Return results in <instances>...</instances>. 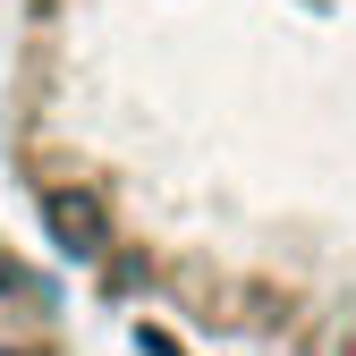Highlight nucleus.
I'll return each instance as SVG.
<instances>
[{
	"label": "nucleus",
	"instance_id": "f03ea898",
	"mask_svg": "<svg viewBox=\"0 0 356 356\" xmlns=\"http://www.w3.org/2000/svg\"><path fill=\"white\" fill-rule=\"evenodd\" d=\"M0 356H76L68 289L9 220H0Z\"/></svg>",
	"mask_w": 356,
	"mask_h": 356
},
{
	"label": "nucleus",
	"instance_id": "f257e3e1",
	"mask_svg": "<svg viewBox=\"0 0 356 356\" xmlns=\"http://www.w3.org/2000/svg\"><path fill=\"white\" fill-rule=\"evenodd\" d=\"M0 161L111 305L356 356V0H0Z\"/></svg>",
	"mask_w": 356,
	"mask_h": 356
}]
</instances>
